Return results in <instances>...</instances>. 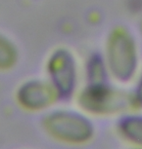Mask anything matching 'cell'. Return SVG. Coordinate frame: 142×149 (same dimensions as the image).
I'll return each instance as SVG.
<instances>
[{"mask_svg": "<svg viewBox=\"0 0 142 149\" xmlns=\"http://www.w3.org/2000/svg\"><path fill=\"white\" fill-rule=\"evenodd\" d=\"M86 83L104 82L112 80L108 71L103 55L94 54L90 56L85 65Z\"/></svg>", "mask_w": 142, "mask_h": 149, "instance_id": "obj_7", "label": "cell"}, {"mask_svg": "<svg viewBox=\"0 0 142 149\" xmlns=\"http://www.w3.org/2000/svg\"><path fill=\"white\" fill-rule=\"evenodd\" d=\"M42 128L54 140L68 145H84L95 136L94 124L81 110L54 109L45 114Z\"/></svg>", "mask_w": 142, "mask_h": 149, "instance_id": "obj_3", "label": "cell"}, {"mask_svg": "<svg viewBox=\"0 0 142 149\" xmlns=\"http://www.w3.org/2000/svg\"><path fill=\"white\" fill-rule=\"evenodd\" d=\"M140 30H141V33H142V24H141V26H140Z\"/></svg>", "mask_w": 142, "mask_h": 149, "instance_id": "obj_10", "label": "cell"}, {"mask_svg": "<svg viewBox=\"0 0 142 149\" xmlns=\"http://www.w3.org/2000/svg\"><path fill=\"white\" fill-rule=\"evenodd\" d=\"M57 100H59L58 95L47 79L27 80L16 91L17 103L28 112L46 111Z\"/></svg>", "mask_w": 142, "mask_h": 149, "instance_id": "obj_5", "label": "cell"}, {"mask_svg": "<svg viewBox=\"0 0 142 149\" xmlns=\"http://www.w3.org/2000/svg\"><path fill=\"white\" fill-rule=\"evenodd\" d=\"M19 60V51L15 43L0 33V71H9Z\"/></svg>", "mask_w": 142, "mask_h": 149, "instance_id": "obj_8", "label": "cell"}, {"mask_svg": "<svg viewBox=\"0 0 142 149\" xmlns=\"http://www.w3.org/2000/svg\"><path fill=\"white\" fill-rule=\"evenodd\" d=\"M139 50L129 29L116 26L109 32L103 57L111 79L126 84L135 78L139 66Z\"/></svg>", "mask_w": 142, "mask_h": 149, "instance_id": "obj_1", "label": "cell"}, {"mask_svg": "<svg viewBox=\"0 0 142 149\" xmlns=\"http://www.w3.org/2000/svg\"><path fill=\"white\" fill-rule=\"evenodd\" d=\"M47 80L55 90L58 98L67 100L76 95L79 69L76 56L71 50L57 48L47 58L45 64Z\"/></svg>", "mask_w": 142, "mask_h": 149, "instance_id": "obj_4", "label": "cell"}, {"mask_svg": "<svg viewBox=\"0 0 142 149\" xmlns=\"http://www.w3.org/2000/svg\"><path fill=\"white\" fill-rule=\"evenodd\" d=\"M132 102L134 105V109H141L142 108V70L139 73L137 80H136L135 87L131 93Z\"/></svg>", "mask_w": 142, "mask_h": 149, "instance_id": "obj_9", "label": "cell"}, {"mask_svg": "<svg viewBox=\"0 0 142 149\" xmlns=\"http://www.w3.org/2000/svg\"><path fill=\"white\" fill-rule=\"evenodd\" d=\"M112 80L85 83L76 93L79 110L88 116H112L124 114L134 109L131 93L118 88Z\"/></svg>", "mask_w": 142, "mask_h": 149, "instance_id": "obj_2", "label": "cell"}, {"mask_svg": "<svg viewBox=\"0 0 142 149\" xmlns=\"http://www.w3.org/2000/svg\"><path fill=\"white\" fill-rule=\"evenodd\" d=\"M118 134L122 139L132 146L142 148V114L126 112L121 115L117 126Z\"/></svg>", "mask_w": 142, "mask_h": 149, "instance_id": "obj_6", "label": "cell"}]
</instances>
